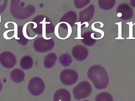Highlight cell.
<instances>
[{"instance_id": "6", "label": "cell", "mask_w": 135, "mask_h": 101, "mask_svg": "<svg viewBox=\"0 0 135 101\" xmlns=\"http://www.w3.org/2000/svg\"><path fill=\"white\" fill-rule=\"evenodd\" d=\"M27 89L32 96L37 97L42 94L44 91L45 83L42 79L39 77H35L30 79Z\"/></svg>"}, {"instance_id": "18", "label": "cell", "mask_w": 135, "mask_h": 101, "mask_svg": "<svg viewBox=\"0 0 135 101\" xmlns=\"http://www.w3.org/2000/svg\"><path fill=\"white\" fill-rule=\"evenodd\" d=\"M115 0H98V5L102 9L109 10L112 9L115 4Z\"/></svg>"}, {"instance_id": "13", "label": "cell", "mask_w": 135, "mask_h": 101, "mask_svg": "<svg viewBox=\"0 0 135 101\" xmlns=\"http://www.w3.org/2000/svg\"><path fill=\"white\" fill-rule=\"evenodd\" d=\"M71 96L69 91L64 89L58 90L55 93L54 101H71Z\"/></svg>"}, {"instance_id": "24", "label": "cell", "mask_w": 135, "mask_h": 101, "mask_svg": "<svg viewBox=\"0 0 135 101\" xmlns=\"http://www.w3.org/2000/svg\"><path fill=\"white\" fill-rule=\"evenodd\" d=\"M130 2L132 6L135 8V0H130Z\"/></svg>"}, {"instance_id": "12", "label": "cell", "mask_w": 135, "mask_h": 101, "mask_svg": "<svg viewBox=\"0 0 135 101\" xmlns=\"http://www.w3.org/2000/svg\"><path fill=\"white\" fill-rule=\"evenodd\" d=\"M73 57L78 61L85 60L89 55V51L85 47L81 45L74 46L71 50Z\"/></svg>"}, {"instance_id": "9", "label": "cell", "mask_w": 135, "mask_h": 101, "mask_svg": "<svg viewBox=\"0 0 135 101\" xmlns=\"http://www.w3.org/2000/svg\"><path fill=\"white\" fill-rule=\"evenodd\" d=\"M0 63L2 66L7 69L15 67L17 63L16 58L11 52L5 51L0 54Z\"/></svg>"}, {"instance_id": "26", "label": "cell", "mask_w": 135, "mask_h": 101, "mask_svg": "<svg viewBox=\"0 0 135 101\" xmlns=\"http://www.w3.org/2000/svg\"><path fill=\"white\" fill-rule=\"evenodd\" d=\"M82 101H90L89 100H83Z\"/></svg>"}, {"instance_id": "10", "label": "cell", "mask_w": 135, "mask_h": 101, "mask_svg": "<svg viewBox=\"0 0 135 101\" xmlns=\"http://www.w3.org/2000/svg\"><path fill=\"white\" fill-rule=\"evenodd\" d=\"M117 16L123 20H128L133 17V9L128 4L123 3L120 4L116 10Z\"/></svg>"}, {"instance_id": "8", "label": "cell", "mask_w": 135, "mask_h": 101, "mask_svg": "<svg viewBox=\"0 0 135 101\" xmlns=\"http://www.w3.org/2000/svg\"><path fill=\"white\" fill-rule=\"evenodd\" d=\"M78 78L77 71L73 69H65L60 73V81L63 85L68 86L75 84L78 81Z\"/></svg>"}, {"instance_id": "15", "label": "cell", "mask_w": 135, "mask_h": 101, "mask_svg": "<svg viewBox=\"0 0 135 101\" xmlns=\"http://www.w3.org/2000/svg\"><path fill=\"white\" fill-rule=\"evenodd\" d=\"M10 77L12 81L15 83H21L25 78V74L21 69L16 68L10 72Z\"/></svg>"}, {"instance_id": "16", "label": "cell", "mask_w": 135, "mask_h": 101, "mask_svg": "<svg viewBox=\"0 0 135 101\" xmlns=\"http://www.w3.org/2000/svg\"><path fill=\"white\" fill-rule=\"evenodd\" d=\"M57 60V55L54 52H51L47 54L44 60V66L47 69L52 68L54 66Z\"/></svg>"}, {"instance_id": "20", "label": "cell", "mask_w": 135, "mask_h": 101, "mask_svg": "<svg viewBox=\"0 0 135 101\" xmlns=\"http://www.w3.org/2000/svg\"><path fill=\"white\" fill-rule=\"evenodd\" d=\"M95 101H113L112 95L107 92H102L98 94L95 99Z\"/></svg>"}, {"instance_id": "4", "label": "cell", "mask_w": 135, "mask_h": 101, "mask_svg": "<svg viewBox=\"0 0 135 101\" xmlns=\"http://www.w3.org/2000/svg\"><path fill=\"white\" fill-rule=\"evenodd\" d=\"M93 89L91 84L87 81H82L74 87L72 90L74 98L77 100L86 98L91 95Z\"/></svg>"}, {"instance_id": "2", "label": "cell", "mask_w": 135, "mask_h": 101, "mask_svg": "<svg viewBox=\"0 0 135 101\" xmlns=\"http://www.w3.org/2000/svg\"><path fill=\"white\" fill-rule=\"evenodd\" d=\"M10 12L14 18L18 20H24L32 16L36 12V8L32 4H26L21 0H11Z\"/></svg>"}, {"instance_id": "14", "label": "cell", "mask_w": 135, "mask_h": 101, "mask_svg": "<svg viewBox=\"0 0 135 101\" xmlns=\"http://www.w3.org/2000/svg\"><path fill=\"white\" fill-rule=\"evenodd\" d=\"M94 32L90 31L84 32L81 36L83 43L87 46H94L97 41V40L94 37Z\"/></svg>"}, {"instance_id": "11", "label": "cell", "mask_w": 135, "mask_h": 101, "mask_svg": "<svg viewBox=\"0 0 135 101\" xmlns=\"http://www.w3.org/2000/svg\"><path fill=\"white\" fill-rule=\"evenodd\" d=\"M94 13L95 6L93 4H90L79 12L78 22L81 24L85 23H89L93 17Z\"/></svg>"}, {"instance_id": "22", "label": "cell", "mask_w": 135, "mask_h": 101, "mask_svg": "<svg viewBox=\"0 0 135 101\" xmlns=\"http://www.w3.org/2000/svg\"><path fill=\"white\" fill-rule=\"evenodd\" d=\"M90 0H74V4L75 8L78 9H81L89 4Z\"/></svg>"}, {"instance_id": "21", "label": "cell", "mask_w": 135, "mask_h": 101, "mask_svg": "<svg viewBox=\"0 0 135 101\" xmlns=\"http://www.w3.org/2000/svg\"><path fill=\"white\" fill-rule=\"evenodd\" d=\"M59 60L61 64L64 67H67L72 61L71 56L67 53L63 54L59 57Z\"/></svg>"}, {"instance_id": "7", "label": "cell", "mask_w": 135, "mask_h": 101, "mask_svg": "<svg viewBox=\"0 0 135 101\" xmlns=\"http://www.w3.org/2000/svg\"><path fill=\"white\" fill-rule=\"evenodd\" d=\"M78 20L77 13L73 11L65 13L60 20L59 27L70 31H72V28Z\"/></svg>"}, {"instance_id": "25", "label": "cell", "mask_w": 135, "mask_h": 101, "mask_svg": "<svg viewBox=\"0 0 135 101\" xmlns=\"http://www.w3.org/2000/svg\"><path fill=\"white\" fill-rule=\"evenodd\" d=\"M2 89H3V84L2 83L1 78H0V93L2 90Z\"/></svg>"}, {"instance_id": "17", "label": "cell", "mask_w": 135, "mask_h": 101, "mask_svg": "<svg viewBox=\"0 0 135 101\" xmlns=\"http://www.w3.org/2000/svg\"><path fill=\"white\" fill-rule=\"evenodd\" d=\"M33 59L29 56H23L20 61V66L23 70H28L33 66Z\"/></svg>"}, {"instance_id": "23", "label": "cell", "mask_w": 135, "mask_h": 101, "mask_svg": "<svg viewBox=\"0 0 135 101\" xmlns=\"http://www.w3.org/2000/svg\"><path fill=\"white\" fill-rule=\"evenodd\" d=\"M8 0H0V13L3 12L7 7Z\"/></svg>"}, {"instance_id": "5", "label": "cell", "mask_w": 135, "mask_h": 101, "mask_svg": "<svg viewBox=\"0 0 135 101\" xmlns=\"http://www.w3.org/2000/svg\"><path fill=\"white\" fill-rule=\"evenodd\" d=\"M55 42L52 38L39 37L33 43V47L37 52L44 53L51 50L54 47Z\"/></svg>"}, {"instance_id": "19", "label": "cell", "mask_w": 135, "mask_h": 101, "mask_svg": "<svg viewBox=\"0 0 135 101\" xmlns=\"http://www.w3.org/2000/svg\"><path fill=\"white\" fill-rule=\"evenodd\" d=\"M23 26L20 25L17 28V38L18 39L17 40V42L20 45L25 46L28 43L29 40L25 38L23 33Z\"/></svg>"}, {"instance_id": "1", "label": "cell", "mask_w": 135, "mask_h": 101, "mask_svg": "<svg viewBox=\"0 0 135 101\" xmlns=\"http://www.w3.org/2000/svg\"><path fill=\"white\" fill-rule=\"evenodd\" d=\"M87 75L97 89H104L108 85V75L106 70L101 65H94L90 67L87 71Z\"/></svg>"}, {"instance_id": "3", "label": "cell", "mask_w": 135, "mask_h": 101, "mask_svg": "<svg viewBox=\"0 0 135 101\" xmlns=\"http://www.w3.org/2000/svg\"><path fill=\"white\" fill-rule=\"evenodd\" d=\"M31 27L35 34L43 35L53 33L55 30L52 21L44 15L35 17L31 22Z\"/></svg>"}]
</instances>
